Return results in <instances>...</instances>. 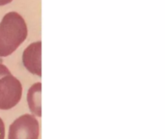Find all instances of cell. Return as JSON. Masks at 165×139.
Wrapping results in <instances>:
<instances>
[{
    "label": "cell",
    "instance_id": "6da1fadb",
    "mask_svg": "<svg viewBox=\"0 0 165 139\" xmlns=\"http://www.w3.org/2000/svg\"><path fill=\"white\" fill-rule=\"evenodd\" d=\"M28 35L24 18L17 12L7 13L0 21V57L17 50Z\"/></svg>",
    "mask_w": 165,
    "mask_h": 139
},
{
    "label": "cell",
    "instance_id": "8992f818",
    "mask_svg": "<svg viewBox=\"0 0 165 139\" xmlns=\"http://www.w3.org/2000/svg\"><path fill=\"white\" fill-rule=\"evenodd\" d=\"M5 137V125L2 119L0 118V139H4Z\"/></svg>",
    "mask_w": 165,
    "mask_h": 139
},
{
    "label": "cell",
    "instance_id": "277c9868",
    "mask_svg": "<svg viewBox=\"0 0 165 139\" xmlns=\"http://www.w3.org/2000/svg\"><path fill=\"white\" fill-rule=\"evenodd\" d=\"M22 62L31 74L42 76V42L33 43L25 48Z\"/></svg>",
    "mask_w": 165,
    "mask_h": 139
},
{
    "label": "cell",
    "instance_id": "7a4b0ae2",
    "mask_svg": "<svg viewBox=\"0 0 165 139\" xmlns=\"http://www.w3.org/2000/svg\"><path fill=\"white\" fill-rule=\"evenodd\" d=\"M22 86L5 65L0 64V109L8 110L20 103Z\"/></svg>",
    "mask_w": 165,
    "mask_h": 139
},
{
    "label": "cell",
    "instance_id": "3957f363",
    "mask_svg": "<svg viewBox=\"0 0 165 139\" xmlns=\"http://www.w3.org/2000/svg\"><path fill=\"white\" fill-rule=\"evenodd\" d=\"M39 122L33 115L25 114L10 126L8 139H38Z\"/></svg>",
    "mask_w": 165,
    "mask_h": 139
},
{
    "label": "cell",
    "instance_id": "52a82bcc",
    "mask_svg": "<svg viewBox=\"0 0 165 139\" xmlns=\"http://www.w3.org/2000/svg\"><path fill=\"white\" fill-rule=\"evenodd\" d=\"M12 1H13V0H0V6L7 5V4H9V3H11Z\"/></svg>",
    "mask_w": 165,
    "mask_h": 139
},
{
    "label": "cell",
    "instance_id": "5b68a950",
    "mask_svg": "<svg viewBox=\"0 0 165 139\" xmlns=\"http://www.w3.org/2000/svg\"><path fill=\"white\" fill-rule=\"evenodd\" d=\"M41 94H42V83L37 82L33 84L28 90L27 100L28 106L31 112L36 116H42V100H41Z\"/></svg>",
    "mask_w": 165,
    "mask_h": 139
}]
</instances>
